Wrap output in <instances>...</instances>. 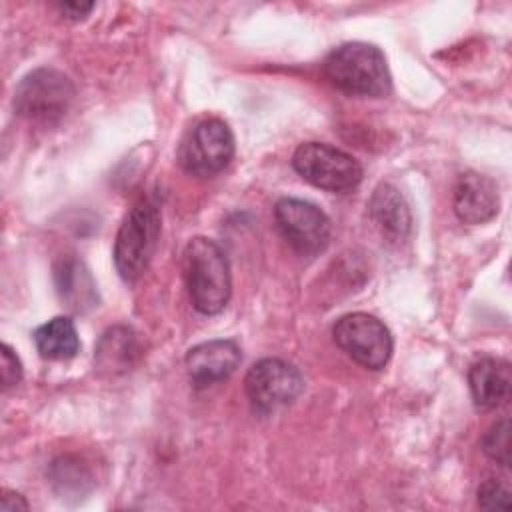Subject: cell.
<instances>
[{"label":"cell","instance_id":"cell-1","mask_svg":"<svg viewBox=\"0 0 512 512\" xmlns=\"http://www.w3.org/2000/svg\"><path fill=\"white\" fill-rule=\"evenodd\" d=\"M328 82L348 96L382 98L392 90V76L384 52L368 42H346L324 60Z\"/></svg>","mask_w":512,"mask_h":512},{"label":"cell","instance_id":"cell-2","mask_svg":"<svg viewBox=\"0 0 512 512\" xmlns=\"http://www.w3.org/2000/svg\"><path fill=\"white\" fill-rule=\"evenodd\" d=\"M182 270L190 300L200 314H218L232 294L230 262L210 238H192L182 252Z\"/></svg>","mask_w":512,"mask_h":512},{"label":"cell","instance_id":"cell-3","mask_svg":"<svg viewBox=\"0 0 512 512\" xmlns=\"http://www.w3.org/2000/svg\"><path fill=\"white\" fill-rule=\"evenodd\" d=\"M160 226V206L152 198H140L126 214L114 240V264L124 282L138 280L148 268L158 246Z\"/></svg>","mask_w":512,"mask_h":512},{"label":"cell","instance_id":"cell-4","mask_svg":"<svg viewBox=\"0 0 512 512\" xmlns=\"http://www.w3.org/2000/svg\"><path fill=\"white\" fill-rule=\"evenodd\" d=\"M72 80L54 68L28 72L14 90V110L30 122H58L74 100Z\"/></svg>","mask_w":512,"mask_h":512},{"label":"cell","instance_id":"cell-5","mask_svg":"<svg viewBox=\"0 0 512 512\" xmlns=\"http://www.w3.org/2000/svg\"><path fill=\"white\" fill-rule=\"evenodd\" d=\"M292 166L306 182L328 192L352 190L364 174L354 156L324 142L300 144L292 156Z\"/></svg>","mask_w":512,"mask_h":512},{"label":"cell","instance_id":"cell-6","mask_svg":"<svg viewBox=\"0 0 512 512\" xmlns=\"http://www.w3.org/2000/svg\"><path fill=\"white\" fill-rule=\"evenodd\" d=\"M244 390L254 412L270 416L292 404L304 390L300 370L280 358H262L244 376Z\"/></svg>","mask_w":512,"mask_h":512},{"label":"cell","instance_id":"cell-7","mask_svg":"<svg viewBox=\"0 0 512 512\" xmlns=\"http://www.w3.org/2000/svg\"><path fill=\"white\" fill-rule=\"evenodd\" d=\"M234 156V134L220 118L198 122L178 146V164L192 176L210 178L222 172Z\"/></svg>","mask_w":512,"mask_h":512},{"label":"cell","instance_id":"cell-8","mask_svg":"<svg viewBox=\"0 0 512 512\" xmlns=\"http://www.w3.org/2000/svg\"><path fill=\"white\" fill-rule=\"evenodd\" d=\"M334 342L360 366L380 370L392 356L390 330L372 314L352 312L342 316L332 328Z\"/></svg>","mask_w":512,"mask_h":512},{"label":"cell","instance_id":"cell-9","mask_svg":"<svg viewBox=\"0 0 512 512\" xmlns=\"http://www.w3.org/2000/svg\"><path fill=\"white\" fill-rule=\"evenodd\" d=\"M274 220L284 240L302 256L320 254L330 242V218L312 202L280 198L274 204Z\"/></svg>","mask_w":512,"mask_h":512},{"label":"cell","instance_id":"cell-10","mask_svg":"<svg viewBox=\"0 0 512 512\" xmlns=\"http://www.w3.org/2000/svg\"><path fill=\"white\" fill-rule=\"evenodd\" d=\"M242 360L240 346L234 340H208L188 350L186 372L196 388H206L234 374Z\"/></svg>","mask_w":512,"mask_h":512},{"label":"cell","instance_id":"cell-11","mask_svg":"<svg viewBox=\"0 0 512 512\" xmlns=\"http://www.w3.org/2000/svg\"><path fill=\"white\" fill-rule=\"evenodd\" d=\"M454 214L464 224H484L500 210L498 186L492 178L478 172L458 176L452 196Z\"/></svg>","mask_w":512,"mask_h":512},{"label":"cell","instance_id":"cell-12","mask_svg":"<svg viewBox=\"0 0 512 512\" xmlns=\"http://www.w3.org/2000/svg\"><path fill=\"white\" fill-rule=\"evenodd\" d=\"M468 384L478 410H494L504 404L512 390L510 364L500 358H482L470 366Z\"/></svg>","mask_w":512,"mask_h":512},{"label":"cell","instance_id":"cell-13","mask_svg":"<svg viewBox=\"0 0 512 512\" xmlns=\"http://www.w3.org/2000/svg\"><path fill=\"white\" fill-rule=\"evenodd\" d=\"M368 210L374 224L380 228V232L388 240L402 242L410 234V228H412L410 206L396 186L388 182L378 184L368 202Z\"/></svg>","mask_w":512,"mask_h":512},{"label":"cell","instance_id":"cell-14","mask_svg":"<svg viewBox=\"0 0 512 512\" xmlns=\"http://www.w3.org/2000/svg\"><path fill=\"white\" fill-rule=\"evenodd\" d=\"M142 354L138 334L126 326L108 328L94 350V362L98 370L118 374L130 370Z\"/></svg>","mask_w":512,"mask_h":512},{"label":"cell","instance_id":"cell-15","mask_svg":"<svg viewBox=\"0 0 512 512\" xmlns=\"http://www.w3.org/2000/svg\"><path fill=\"white\" fill-rule=\"evenodd\" d=\"M34 344L42 358L70 360L80 350V338L68 316H56L34 330Z\"/></svg>","mask_w":512,"mask_h":512},{"label":"cell","instance_id":"cell-16","mask_svg":"<svg viewBox=\"0 0 512 512\" xmlns=\"http://www.w3.org/2000/svg\"><path fill=\"white\" fill-rule=\"evenodd\" d=\"M56 286L60 298L76 312L90 308L98 302L92 276L76 258H66L60 262V266H56Z\"/></svg>","mask_w":512,"mask_h":512},{"label":"cell","instance_id":"cell-17","mask_svg":"<svg viewBox=\"0 0 512 512\" xmlns=\"http://www.w3.org/2000/svg\"><path fill=\"white\" fill-rule=\"evenodd\" d=\"M484 454L496 464L510 466V422L506 418L494 422L482 436Z\"/></svg>","mask_w":512,"mask_h":512},{"label":"cell","instance_id":"cell-18","mask_svg":"<svg viewBox=\"0 0 512 512\" xmlns=\"http://www.w3.org/2000/svg\"><path fill=\"white\" fill-rule=\"evenodd\" d=\"M478 504L484 510H510L508 484L498 478H488L478 486Z\"/></svg>","mask_w":512,"mask_h":512},{"label":"cell","instance_id":"cell-19","mask_svg":"<svg viewBox=\"0 0 512 512\" xmlns=\"http://www.w3.org/2000/svg\"><path fill=\"white\" fill-rule=\"evenodd\" d=\"M0 380H2V388L16 386L22 380L20 358L8 344H2L0 348Z\"/></svg>","mask_w":512,"mask_h":512},{"label":"cell","instance_id":"cell-20","mask_svg":"<svg viewBox=\"0 0 512 512\" xmlns=\"http://www.w3.org/2000/svg\"><path fill=\"white\" fill-rule=\"evenodd\" d=\"M56 8L68 20H82V18H86L92 12L94 2H58Z\"/></svg>","mask_w":512,"mask_h":512},{"label":"cell","instance_id":"cell-21","mask_svg":"<svg viewBox=\"0 0 512 512\" xmlns=\"http://www.w3.org/2000/svg\"><path fill=\"white\" fill-rule=\"evenodd\" d=\"M0 510H4V512L28 510V502L24 500V496H22V494L12 492V490H4L2 500H0Z\"/></svg>","mask_w":512,"mask_h":512}]
</instances>
